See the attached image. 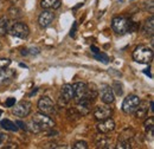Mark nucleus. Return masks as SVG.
I'll return each mask as SVG.
<instances>
[{
    "label": "nucleus",
    "instance_id": "obj_4",
    "mask_svg": "<svg viewBox=\"0 0 154 149\" xmlns=\"http://www.w3.org/2000/svg\"><path fill=\"white\" fill-rule=\"evenodd\" d=\"M131 21L126 17H115L112 20V27L117 35H125L129 32Z\"/></svg>",
    "mask_w": 154,
    "mask_h": 149
},
{
    "label": "nucleus",
    "instance_id": "obj_20",
    "mask_svg": "<svg viewBox=\"0 0 154 149\" xmlns=\"http://www.w3.org/2000/svg\"><path fill=\"white\" fill-rule=\"evenodd\" d=\"M143 32H145V36H153L154 33V18L153 17H149V18L146 20L145 25H143Z\"/></svg>",
    "mask_w": 154,
    "mask_h": 149
},
{
    "label": "nucleus",
    "instance_id": "obj_13",
    "mask_svg": "<svg viewBox=\"0 0 154 149\" xmlns=\"http://www.w3.org/2000/svg\"><path fill=\"white\" fill-rule=\"evenodd\" d=\"M91 104H93L91 101H89L87 98H83V99L77 102L76 110L81 116H85V115H88L89 112L91 111Z\"/></svg>",
    "mask_w": 154,
    "mask_h": 149
},
{
    "label": "nucleus",
    "instance_id": "obj_5",
    "mask_svg": "<svg viewBox=\"0 0 154 149\" xmlns=\"http://www.w3.org/2000/svg\"><path fill=\"white\" fill-rule=\"evenodd\" d=\"M38 109L42 114H45L48 116H52L56 114V107L52 99L48 96H43L38 101Z\"/></svg>",
    "mask_w": 154,
    "mask_h": 149
},
{
    "label": "nucleus",
    "instance_id": "obj_34",
    "mask_svg": "<svg viewBox=\"0 0 154 149\" xmlns=\"http://www.w3.org/2000/svg\"><path fill=\"white\" fill-rule=\"evenodd\" d=\"M21 55H23V56H26V55H29V50H26V49H23V50H21Z\"/></svg>",
    "mask_w": 154,
    "mask_h": 149
},
{
    "label": "nucleus",
    "instance_id": "obj_19",
    "mask_svg": "<svg viewBox=\"0 0 154 149\" xmlns=\"http://www.w3.org/2000/svg\"><path fill=\"white\" fill-rule=\"evenodd\" d=\"M98 96V90H97L95 84H89L87 85V93H85V98L94 102L96 99V97Z\"/></svg>",
    "mask_w": 154,
    "mask_h": 149
},
{
    "label": "nucleus",
    "instance_id": "obj_17",
    "mask_svg": "<svg viewBox=\"0 0 154 149\" xmlns=\"http://www.w3.org/2000/svg\"><path fill=\"white\" fill-rule=\"evenodd\" d=\"M95 144H96L97 148L101 149H106V148H110V144H112V140L104 135H98L95 138Z\"/></svg>",
    "mask_w": 154,
    "mask_h": 149
},
{
    "label": "nucleus",
    "instance_id": "obj_30",
    "mask_svg": "<svg viewBox=\"0 0 154 149\" xmlns=\"http://www.w3.org/2000/svg\"><path fill=\"white\" fill-rule=\"evenodd\" d=\"M14 104H16V98H13V97H10V98H7V101H6V107H8V108H12Z\"/></svg>",
    "mask_w": 154,
    "mask_h": 149
},
{
    "label": "nucleus",
    "instance_id": "obj_24",
    "mask_svg": "<svg viewBox=\"0 0 154 149\" xmlns=\"http://www.w3.org/2000/svg\"><path fill=\"white\" fill-rule=\"evenodd\" d=\"M8 14H10V17L12 19H19L23 17V12H21V10L18 8V7H16V6H13V7H11L10 10H8Z\"/></svg>",
    "mask_w": 154,
    "mask_h": 149
},
{
    "label": "nucleus",
    "instance_id": "obj_21",
    "mask_svg": "<svg viewBox=\"0 0 154 149\" xmlns=\"http://www.w3.org/2000/svg\"><path fill=\"white\" fill-rule=\"evenodd\" d=\"M143 128H145V131L148 136L153 137V132H154V118L153 117H149L143 123Z\"/></svg>",
    "mask_w": 154,
    "mask_h": 149
},
{
    "label": "nucleus",
    "instance_id": "obj_37",
    "mask_svg": "<svg viewBox=\"0 0 154 149\" xmlns=\"http://www.w3.org/2000/svg\"><path fill=\"white\" fill-rule=\"evenodd\" d=\"M20 66H21V68H27V66H26V65H25V64H23V63H21V64H20Z\"/></svg>",
    "mask_w": 154,
    "mask_h": 149
},
{
    "label": "nucleus",
    "instance_id": "obj_38",
    "mask_svg": "<svg viewBox=\"0 0 154 149\" xmlns=\"http://www.w3.org/2000/svg\"><path fill=\"white\" fill-rule=\"evenodd\" d=\"M8 1H11V2H17L18 0H8Z\"/></svg>",
    "mask_w": 154,
    "mask_h": 149
},
{
    "label": "nucleus",
    "instance_id": "obj_29",
    "mask_svg": "<svg viewBox=\"0 0 154 149\" xmlns=\"http://www.w3.org/2000/svg\"><path fill=\"white\" fill-rule=\"evenodd\" d=\"M11 64V60L7 59V58H4V59H0V70H4L6 68H8Z\"/></svg>",
    "mask_w": 154,
    "mask_h": 149
},
{
    "label": "nucleus",
    "instance_id": "obj_8",
    "mask_svg": "<svg viewBox=\"0 0 154 149\" xmlns=\"http://www.w3.org/2000/svg\"><path fill=\"white\" fill-rule=\"evenodd\" d=\"M100 95H101V101L104 104H110L115 99V95H114V91H113L112 87L110 85H107V84H102L101 85V88H100Z\"/></svg>",
    "mask_w": 154,
    "mask_h": 149
},
{
    "label": "nucleus",
    "instance_id": "obj_26",
    "mask_svg": "<svg viewBox=\"0 0 154 149\" xmlns=\"http://www.w3.org/2000/svg\"><path fill=\"white\" fill-rule=\"evenodd\" d=\"M112 89H113V91H115V93L117 96H122L123 90H122V84H121L120 82L115 81L114 84H113V87H112Z\"/></svg>",
    "mask_w": 154,
    "mask_h": 149
},
{
    "label": "nucleus",
    "instance_id": "obj_39",
    "mask_svg": "<svg viewBox=\"0 0 154 149\" xmlns=\"http://www.w3.org/2000/svg\"><path fill=\"white\" fill-rule=\"evenodd\" d=\"M0 115H1V110H0Z\"/></svg>",
    "mask_w": 154,
    "mask_h": 149
},
{
    "label": "nucleus",
    "instance_id": "obj_10",
    "mask_svg": "<svg viewBox=\"0 0 154 149\" xmlns=\"http://www.w3.org/2000/svg\"><path fill=\"white\" fill-rule=\"evenodd\" d=\"M114 129H115V122L110 117L100 121V123L97 124V130L101 134H108V132L113 131Z\"/></svg>",
    "mask_w": 154,
    "mask_h": 149
},
{
    "label": "nucleus",
    "instance_id": "obj_6",
    "mask_svg": "<svg viewBox=\"0 0 154 149\" xmlns=\"http://www.w3.org/2000/svg\"><path fill=\"white\" fill-rule=\"evenodd\" d=\"M139 103H140V98L136 95H129L128 97L125 98L122 103V110L125 114H133Z\"/></svg>",
    "mask_w": 154,
    "mask_h": 149
},
{
    "label": "nucleus",
    "instance_id": "obj_35",
    "mask_svg": "<svg viewBox=\"0 0 154 149\" xmlns=\"http://www.w3.org/2000/svg\"><path fill=\"white\" fill-rule=\"evenodd\" d=\"M143 72H145L146 74H148V76L152 78V74H151V71H149V68H148V69H146V70H143Z\"/></svg>",
    "mask_w": 154,
    "mask_h": 149
},
{
    "label": "nucleus",
    "instance_id": "obj_11",
    "mask_svg": "<svg viewBox=\"0 0 154 149\" xmlns=\"http://www.w3.org/2000/svg\"><path fill=\"white\" fill-rule=\"evenodd\" d=\"M54 19H55V13L51 12V11H49V10H45V11H43L40 13V16H39L38 18V23L39 25H40V27L45 29V27H48V26L51 25V23L54 21Z\"/></svg>",
    "mask_w": 154,
    "mask_h": 149
},
{
    "label": "nucleus",
    "instance_id": "obj_12",
    "mask_svg": "<svg viewBox=\"0 0 154 149\" xmlns=\"http://www.w3.org/2000/svg\"><path fill=\"white\" fill-rule=\"evenodd\" d=\"M72 91H74V98L77 102L85 98V93H87V84L82 83V82H77L72 84Z\"/></svg>",
    "mask_w": 154,
    "mask_h": 149
},
{
    "label": "nucleus",
    "instance_id": "obj_7",
    "mask_svg": "<svg viewBox=\"0 0 154 149\" xmlns=\"http://www.w3.org/2000/svg\"><path fill=\"white\" fill-rule=\"evenodd\" d=\"M31 108H32V104L29 101H21L13 105V114L18 117H26L30 115Z\"/></svg>",
    "mask_w": 154,
    "mask_h": 149
},
{
    "label": "nucleus",
    "instance_id": "obj_27",
    "mask_svg": "<svg viewBox=\"0 0 154 149\" xmlns=\"http://www.w3.org/2000/svg\"><path fill=\"white\" fill-rule=\"evenodd\" d=\"M94 57L96 58L97 60H100V62H102V63H104V64H108V62H109L108 56H107L106 53H102L101 51L97 52V53H94Z\"/></svg>",
    "mask_w": 154,
    "mask_h": 149
},
{
    "label": "nucleus",
    "instance_id": "obj_23",
    "mask_svg": "<svg viewBox=\"0 0 154 149\" xmlns=\"http://www.w3.org/2000/svg\"><path fill=\"white\" fill-rule=\"evenodd\" d=\"M10 21H8V19L6 18V17H1L0 18V35L1 36H5L7 32H8V30H10Z\"/></svg>",
    "mask_w": 154,
    "mask_h": 149
},
{
    "label": "nucleus",
    "instance_id": "obj_14",
    "mask_svg": "<svg viewBox=\"0 0 154 149\" xmlns=\"http://www.w3.org/2000/svg\"><path fill=\"white\" fill-rule=\"evenodd\" d=\"M14 71L11 70V69H4V70H0V87H5V85H8L12 81H13V77H14Z\"/></svg>",
    "mask_w": 154,
    "mask_h": 149
},
{
    "label": "nucleus",
    "instance_id": "obj_15",
    "mask_svg": "<svg viewBox=\"0 0 154 149\" xmlns=\"http://www.w3.org/2000/svg\"><path fill=\"white\" fill-rule=\"evenodd\" d=\"M134 114L137 120L145 118L148 114V101H140V103L137 104V107L135 109Z\"/></svg>",
    "mask_w": 154,
    "mask_h": 149
},
{
    "label": "nucleus",
    "instance_id": "obj_25",
    "mask_svg": "<svg viewBox=\"0 0 154 149\" xmlns=\"http://www.w3.org/2000/svg\"><path fill=\"white\" fill-rule=\"evenodd\" d=\"M116 148H119V149H129V148H132V142H131V141H126V140H119Z\"/></svg>",
    "mask_w": 154,
    "mask_h": 149
},
{
    "label": "nucleus",
    "instance_id": "obj_31",
    "mask_svg": "<svg viewBox=\"0 0 154 149\" xmlns=\"http://www.w3.org/2000/svg\"><path fill=\"white\" fill-rule=\"evenodd\" d=\"M16 124H17V127H19L21 130H27V126L23 122V121H20V120H18L17 122H16Z\"/></svg>",
    "mask_w": 154,
    "mask_h": 149
},
{
    "label": "nucleus",
    "instance_id": "obj_33",
    "mask_svg": "<svg viewBox=\"0 0 154 149\" xmlns=\"http://www.w3.org/2000/svg\"><path fill=\"white\" fill-rule=\"evenodd\" d=\"M90 50L93 51V53H97V52H100V50L97 49L96 46H91V47H90Z\"/></svg>",
    "mask_w": 154,
    "mask_h": 149
},
{
    "label": "nucleus",
    "instance_id": "obj_9",
    "mask_svg": "<svg viewBox=\"0 0 154 149\" xmlns=\"http://www.w3.org/2000/svg\"><path fill=\"white\" fill-rule=\"evenodd\" d=\"M94 117L96 118L97 121H102V120H106L108 117L112 116L113 114V109L108 105V104H104V105H98L94 109Z\"/></svg>",
    "mask_w": 154,
    "mask_h": 149
},
{
    "label": "nucleus",
    "instance_id": "obj_3",
    "mask_svg": "<svg viewBox=\"0 0 154 149\" xmlns=\"http://www.w3.org/2000/svg\"><path fill=\"white\" fill-rule=\"evenodd\" d=\"M8 32L14 36V37L18 38H26L29 35H30V29L29 26L25 24V23H21V21H16L13 24L10 25V30Z\"/></svg>",
    "mask_w": 154,
    "mask_h": 149
},
{
    "label": "nucleus",
    "instance_id": "obj_2",
    "mask_svg": "<svg viewBox=\"0 0 154 149\" xmlns=\"http://www.w3.org/2000/svg\"><path fill=\"white\" fill-rule=\"evenodd\" d=\"M32 121L38 126L40 131L42 130H49V129H52V128L55 127V122H54V120H51L48 115L42 114V112L35 114V116H33V120H32Z\"/></svg>",
    "mask_w": 154,
    "mask_h": 149
},
{
    "label": "nucleus",
    "instance_id": "obj_36",
    "mask_svg": "<svg viewBox=\"0 0 154 149\" xmlns=\"http://www.w3.org/2000/svg\"><path fill=\"white\" fill-rule=\"evenodd\" d=\"M2 138H4V135L1 134V131H0V144H1V141H2Z\"/></svg>",
    "mask_w": 154,
    "mask_h": 149
},
{
    "label": "nucleus",
    "instance_id": "obj_22",
    "mask_svg": "<svg viewBox=\"0 0 154 149\" xmlns=\"http://www.w3.org/2000/svg\"><path fill=\"white\" fill-rule=\"evenodd\" d=\"M0 127H2L4 129L6 130H10V131H17L18 130V127L16 123H13L12 121L10 120H1L0 121Z\"/></svg>",
    "mask_w": 154,
    "mask_h": 149
},
{
    "label": "nucleus",
    "instance_id": "obj_18",
    "mask_svg": "<svg viewBox=\"0 0 154 149\" xmlns=\"http://www.w3.org/2000/svg\"><path fill=\"white\" fill-rule=\"evenodd\" d=\"M60 5H62L60 0H42V2H40V6L45 10H49V8L57 10L60 7Z\"/></svg>",
    "mask_w": 154,
    "mask_h": 149
},
{
    "label": "nucleus",
    "instance_id": "obj_1",
    "mask_svg": "<svg viewBox=\"0 0 154 149\" xmlns=\"http://www.w3.org/2000/svg\"><path fill=\"white\" fill-rule=\"evenodd\" d=\"M133 58L135 62H137L140 64H148L153 59V50L148 46L140 45L134 50Z\"/></svg>",
    "mask_w": 154,
    "mask_h": 149
},
{
    "label": "nucleus",
    "instance_id": "obj_16",
    "mask_svg": "<svg viewBox=\"0 0 154 149\" xmlns=\"http://www.w3.org/2000/svg\"><path fill=\"white\" fill-rule=\"evenodd\" d=\"M60 98L63 99L64 103L70 102L74 98V91H72V85L71 84H64L60 89Z\"/></svg>",
    "mask_w": 154,
    "mask_h": 149
},
{
    "label": "nucleus",
    "instance_id": "obj_28",
    "mask_svg": "<svg viewBox=\"0 0 154 149\" xmlns=\"http://www.w3.org/2000/svg\"><path fill=\"white\" fill-rule=\"evenodd\" d=\"M75 149H87L88 148V143L85 141H77L76 143L74 144Z\"/></svg>",
    "mask_w": 154,
    "mask_h": 149
},
{
    "label": "nucleus",
    "instance_id": "obj_32",
    "mask_svg": "<svg viewBox=\"0 0 154 149\" xmlns=\"http://www.w3.org/2000/svg\"><path fill=\"white\" fill-rule=\"evenodd\" d=\"M76 29H77V24L76 23H74V25H72V27H71V32H70V36H71V37H75Z\"/></svg>",
    "mask_w": 154,
    "mask_h": 149
}]
</instances>
